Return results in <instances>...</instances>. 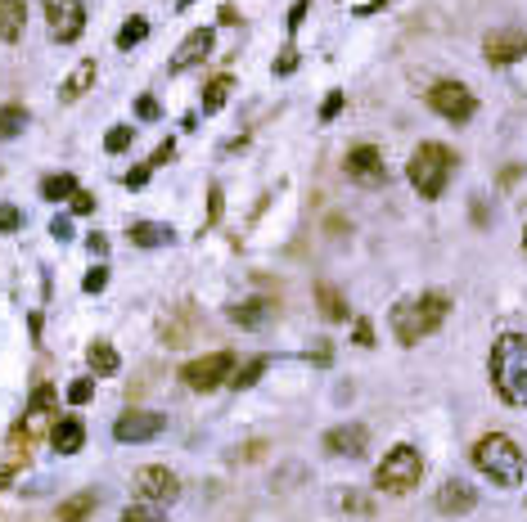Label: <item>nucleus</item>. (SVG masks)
I'll list each match as a JSON object with an SVG mask.
<instances>
[{
  "label": "nucleus",
  "mask_w": 527,
  "mask_h": 522,
  "mask_svg": "<svg viewBox=\"0 0 527 522\" xmlns=\"http://www.w3.org/2000/svg\"><path fill=\"white\" fill-rule=\"evenodd\" d=\"M356 342H361V347H374V329H370V320H356Z\"/></svg>",
  "instance_id": "nucleus-43"
},
{
  "label": "nucleus",
  "mask_w": 527,
  "mask_h": 522,
  "mask_svg": "<svg viewBox=\"0 0 527 522\" xmlns=\"http://www.w3.org/2000/svg\"><path fill=\"white\" fill-rule=\"evenodd\" d=\"M23 126H28V108H23V104H5V108H0V140H14V135H23Z\"/></svg>",
  "instance_id": "nucleus-23"
},
{
  "label": "nucleus",
  "mask_w": 527,
  "mask_h": 522,
  "mask_svg": "<svg viewBox=\"0 0 527 522\" xmlns=\"http://www.w3.org/2000/svg\"><path fill=\"white\" fill-rule=\"evenodd\" d=\"M451 171H455V153L446 149V144H437V140L419 144V149L410 153V162H406V176H410V185L419 189V198H442Z\"/></svg>",
  "instance_id": "nucleus-3"
},
{
  "label": "nucleus",
  "mask_w": 527,
  "mask_h": 522,
  "mask_svg": "<svg viewBox=\"0 0 527 522\" xmlns=\"http://www.w3.org/2000/svg\"><path fill=\"white\" fill-rule=\"evenodd\" d=\"M226 315L239 324V329H262V324L275 315V302H266V297H253V302H239V306H230Z\"/></svg>",
  "instance_id": "nucleus-16"
},
{
  "label": "nucleus",
  "mask_w": 527,
  "mask_h": 522,
  "mask_svg": "<svg viewBox=\"0 0 527 522\" xmlns=\"http://www.w3.org/2000/svg\"><path fill=\"white\" fill-rule=\"evenodd\" d=\"M473 504H478V495H473V486L460 482V477L442 482V491H437V509L442 513H469Z\"/></svg>",
  "instance_id": "nucleus-15"
},
{
  "label": "nucleus",
  "mask_w": 527,
  "mask_h": 522,
  "mask_svg": "<svg viewBox=\"0 0 527 522\" xmlns=\"http://www.w3.org/2000/svg\"><path fill=\"white\" fill-rule=\"evenodd\" d=\"M523 252H527V230H523Z\"/></svg>",
  "instance_id": "nucleus-46"
},
{
  "label": "nucleus",
  "mask_w": 527,
  "mask_h": 522,
  "mask_svg": "<svg viewBox=\"0 0 527 522\" xmlns=\"http://www.w3.org/2000/svg\"><path fill=\"white\" fill-rule=\"evenodd\" d=\"M230 86H235V81H230L226 72H221V77H212L208 86H203V113H217V108L230 99Z\"/></svg>",
  "instance_id": "nucleus-25"
},
{
  "label": "nucleus",
  "mask_w": 527,
  "mask_h": 522,
  "mask_svg": "<svg viewBox=\"0 0 527 522\" xmlns=\"http://www.w3.org/2000/svg\"><path fill=\"white\" fill-rule=\"evenodd\" d=\"M86 360H91V369H95V374H100V378L118 374V365H122V360H118V351H113L109 342H91V351H86Z\"/></svg>",
  "instance_id": "nucleus-21"
},
{
  "label": "nucleus",
  "mask_w": 527,
  "mask_h": 522,
  "mask_svg": "<svg viewBox=\"0 0 527 522\" xmlns=\"http://www.w3.org/2000/svg\"><path fill=\"white\" fill-rule=\"evenodd\" d=\"M131 140H136V131H131V126H113V131L104 135V149H109V153H127Z\"/></svg>",
  "instance_id": "nucleus-29"
},
{
  "label": "nucleus",
  "mask_w": 527,
  "mask_h": 522,
  "mask_svg": "<svg viewBox=\"0 0 527 522\" xmlns=\"http://www.w3.org/2000/svg\"><path fill=\"white\" fill-rule=\"evenodd\" d=\"M136 491L145 495V500H154V504H172L176 495H181V482H176L172 468L149 464V468H140L136 473Z\"/></svg>",
  "instance_id": "nucleus-10"
},
{
  "label": "nucleus",
  "mask_w": 527,
  "mask_h": 522,
  "mask_svg": "<svg viewBox=\"0 0 527 522\" xmlns=\"http://www.w3.org/2000/svg\"><path fill=\"white\" fill-rule=\"evenodd\" d=\"M307 9H311V0H293V9H289V32H298V27H302Z\"/></svg>",
  "instance_id": "nucleus-38"
},
{
  "label": "nucleus",
  "mask_w": 527,
  "mask_h": 522,
  "mask_svg": "<svg viewBox=\"0 0 527 522\" xmlns=\"http://www.w3.org/2000/svg\"><path fill=\"white\" fill-rule=\"evenodd\" d=\"M163 428H167L163 414H154V410H131V414H122V419L113 423V437H118V441H154Z\"/></svg>",
  "instance_id": "nucleus-12"
},
{
  "label": "nucleus",
  "mask_w": 527,
  "mask_h": 522,
  "mask_svg": "<svg viewBox=\"0 0 527 522\" xmlns=\"http://www.w3.org/2000/svg\"><path fill=\"white\" fill-rule=\"evenodd\" d=\"M91 513H95V491H82V495L59 504V522H86Z\"/></svg>",
  "instance_id": "nucleus-22"
},
{
  "label": "nucleus",
  "mask_w": 527,
  "mask_h": 522,
  "mask_svg": "<svg viewBox=\"0 0 527 522\" xmlns=\"http://www.w3.org/2000/svg\"><path fill=\"white\" fill-rule=\"evenodd\" d=\"M316 297H320V311H325V320H347V302H343V293H338L334 284H320Z\"/></svg>",
  "instance_id": "nucleus-26"
},
{
  "label": "nucleus",
  "mask_w": 527,
  "mask_h": 522,
  "mask_svg": "<svg viewBox=\"0 0 527 522\" xmlns=\"http://www.w3.org/2000/svg\"><path fill=\"white\" fill-rule=\"evenodd\" d=\"M50 405H55V387H37V392H32V414L50 410Z\"/></svg>",
  "instance_id": "nucleus-35"
},
{
  "label": "nucleus",
  "mask_w": 527,
  "mask_h": 522,
  "mask_svg": "<svg viewBox=\"0 0 527 522\" xmlns=\"http://www.w3.org/2000/svg\"><path fill=\"white\" fill-rule=\"evenodd\" d=\"M149 171H154V162H145V167H136V171H127V189H145V180H149Z\"/></svg>",
  "instance_id": "nucleus-39"
},
{
  "label": "nucleus",
  "mask_w": 527,
  "mask_h": 522,
  "mask_svg": "<svg viewBox=\"0 0 527 522\" xmlns=\"http://www.w3.org/2000/svg\"><path fill=\"white\" fill-rule=\"evenodd\" d=\"M86 248H91V257H104V252H109V239H104V234H91Z\"/></svg>",
  "instance_id": "nucleus-44"
},
{
  "label": "nucleus",
  "mask_w": 527,
  "mask_h": 522,
  "mask_svg": "<svg viewBox=\"0 0 527 522\" xmlns=\"http://www.w3.org/2000/svg\"><path fill=\"white\" fill-rule=\"evenodd\" d=\"M172 225H158V221H136L131 225V243L136 248H163V243H172Z\"/></svg>",
  "instance_id": "nucleus-20"
},
{
  "label": "nucleus",
  "mask_w": 527,
  "mask_h": 522,
  "mask_svg": "<svg viewBox=\"0 0 527 522\" xmlns=\"http://www.w3.org/2000/svg\"><path fill=\"white\" fill-rule=\"evenodd\" d=\"M73 194H77V176H68V171L41 180V198H50V203H59V198H73Z\"/></svg>",
  "instance_id": "nucleus-24"
},
{
  "label": "nucleus",
  "mask_w": 527,
  "mask_h": 522,
  "mask_svg": "<svg viewBox=\"0 0 527 522\" xmlns=\"http://www.w3.org/2000/svg\"><path fill=\"white\" fill-rule=\"evenodd\" d=\"M50 234H55L59 243H68V239H73V221H68V216H59V221L50 225Z\"/></svg>",
  "instance_id": "nucleus-41"
},
{
  "label": "nucleus",
  "mask_w": 527,
  "mask_h": 522,
  "mask_svg": "<svg viewBox=\"0 0 527 522\" xmlns=\"http://www.w3.org/2000/svg\"><path fill=\"white\" fill-rule=\"evenodd\" d=\"M212 41H217V36H212V27H194V32L185 36L181 45H176V54H172V63H167V68H172V72L199 68V63L212 54Z\"/></svg>",
  "instance_id": "nucleus-13"
},
{
  "label": "nucleus",
  "mask_w": 527,
  "mask_h": 522,
  "mask_svg": "<svg viewBox=\"0 0 527 522\" xmlns=\"http://www.w3.org/2000/svg\"><path fill=\"white\" fill-rule=\"evenodd\" d=\"M338 113H343V90H334V95H329L325 104H320V122H334Z\"/></svg>",
  "instance_id": "nucleus-33"
},
{
  "label": "nucleus",
  "mask_w": 527,
  "mask_h": 522,
  "mask_svg": "<svg viewBox=\"0 0 527 522\" xmlns=\"http://www.w3.org/2000/svg\"><path fill=\"white\" fill-rule=\"evenodd\" d=\"M122 522H167L158 509H149V504H131L127 513H122Z\"/></svg>",
  "instance_id": "nucleus-30"
},
{
  "label": "nucleus",
  "mask_w": 527,
  "mask_h": 522,
  "mask_svg": "<svg viewBox=\"0 0 527 522\" xmlns=\"http://www.w3.org/2000/svg\"><path fill=\"white\" fill-rule=\"evenodd\" d=\"M491 383L509 405H527V338L505 333L491 347Z\"/></svg>",
  "instance_id": "nucleus-2"
},
{
  "label": "nucleus",
  "mask_w": 527,
  "mask_h": 522,
  "mask_svg": "<svg viewBox=\"0 0 527 522\" xmlns=\"http://www.w3.org/2000/svg\"><path fill=\"white\" fill-rule=\"evenodd\" d=\"M23 225V212L19 207H10V203H0V234H14Z\"/></svg>",
  "instance_id": "nucleus-31"
},
{
  "label": "nucleus",
  "mask_w": 527,
  "mask_h": 522,
  "mask_svg": "<svg viewBox=\"0 0 527 522\" xmlns=\"http://www.w3.org/2000/svg\"><path fill=\"white\" fill-rule=\"evenodd\" d=\"M428 108H433L437 117H446V122L464 126L478 113V99H473V90L460 86V81H437V86L428 90Z\"/></svg>",
  "instance_id": "nucleus-6"
},
{
  "label": "nucleus",
  "mask_w": 527,
  "mask_h": 522,
  "mask_svg": "<svg viewBox=\"0 0 527 522\" xmlns=\"http://www.w3.org/2000/svg\"><path fill=\"white\" fill-rule=\"evenodd\" d=\"M28 27V5L23 0H0V41L14 45Z\"/></svg>",
  "instance_id": "nucleus-17"
},
{
  "label": "nucleus",
  "mask_w": 527,
  "mask_h": 522,
  "mask_svg": "<svg viewBox=\"0 0 527 522\" xmlns=\"http://www.w3.org/2000/svg\"><path fill=\"white\" fill-rule=\"evenodd\" d=\"M172 158H176V144H172V140H163V144H158V153H154L149 162H154V167H163V162H172Z\"/></svg>",
  "instance_id": "nucleus-42"
},
{
  "label": "nucleus",
  "mask_w": 527,
  "mask_h": 522,
  "mask_svg": "<svg viewBox=\"0 0 527 522\" xmlns=\"http://www.w3.org/2000/svg\"><path fill=\"white\" fill-rule=\"evenodd\" d=\"M73 212H77V216H86V212H95V198H91V194H86V189H77V194H73Z\"/></svg>",
  "instance_id": "nucleus-40"
},
{
  "label": "nucleus",
  "mask_w": 527,
  "mask_h": 522,
  "mask_svg": "<svg viewBox=\"0 0 527 522\" xmlns=\"http://www.w3.org/2000/svg\"><path fill=\"white\" fill-rule=\"evenodd\" d=\"M293 68H298V50H293V45H289V50H284L280 59H275V72H280V77H289Z\"/></svg>",
  "instance_id": "nucleus-37"
},
{
  "label": "nucleus",
  "mask_w": 527,
  "mask_h": 522,
  "mask_svg": "<svg viewBox=\"0 0 527 522\" xmlns=\"http://www.w3.org/2000/svg\"><path fill=\"white\" fill-rule=\"evenodd\" d=\"M136 113L145 117V122H158V99L154 95H140L136 99Z\"/></svg>",
  "instance_id": "nucleus-36"
},
{
  "label": "nucleus",
  "mask_w": 527,
  "mask_h": 522,
  "mask_svg": "<svg viewBox=\"0 0 527 522\" xmlns=\"http://www.w3.org/2000/svg\"><path fill=\"white\" fill-rule=\"evenodd\" d=\"M194 5V0H176V9H190Z\"/></svg>",
  "instance_id": "nucleus-45"
},
{
  "label": "nucleus",
  "mask_w": 527,
  "mask_h": 522,
  "mask_svg": "<svg viewBox=\"0 0 527 522\" xmlns=\"http://www.w3.org/2000/svg\"><path fill=\"white\" fill-rule=\"evenodd\" d=\"M46 27L59 45H73L86 27V5L82 0H46Z\"/></svg>",
  "instance_id": "nucleus-8"
},
{
  "label": "nucleus",
  "mask_w": 527,
  "mask_h": 522,
  "mask_svg": "<svg viewBox=\"0 0 527 522\" xmlns=\"http://www.w3.org/2000/svg\"><path fill=\"white\" fill-rule=\"evenodd\" d=\"M50 441H55L59 455H77V450H82V441H86L82 419H59L55 432H50Z\"/></svg>",
  "instance_id": "nucleus-19"
},
{
  "label": "nucleus",
  "mask_w": 527,
  "mask_h": 522,
  "mask_svg": "<svg viewBox=\"0 0 527 522\" xmlns=\"http://www.w3.org/2000/svg\"><path fill=\"white\" fill-rule=\"evenodd\" d=\"M347 176L356 180V185H383V180H388V167H383V153L374 149V144H356L352 153H347Z\"/></svg>",
  "instance_id": "nucleus-9"
},
{
  "label": "nucleus",
  "mask_w": 527,
  "mask_h": 522,
  "mask_svg": "<svg viewBox=\"0 0 527 522\" xmlns=\"http://www.w3.org/2000/svg\"><path fill=\"white\" fill-rule=\"evenodd\" d=\"M266 365H271V360H266V356H253L244 369H235V374H230V383H235V387H253L257 378L266 374Z\"/></svg>",
  "instance_id": "nucleus-28"
},
{
  "label": "nucleus",
  "mask_w": 527,
  "mask_h": 522,
  "mask_svg": "<svg viewBox=\"0 0 527 522\" xmlns=\"http://www.w3.org/2000/svg\"><path fill=\"white\" fill-rule=\"evenodd\" d=\"M365 441H370V432H365L361 423H343V428H329L325 432V450H329V455H361Z\"/></svg>",
  "instance_id": "nucleus-14"
},
{
  "label": "nucleus",
  "mask_w": 527,
  "mask_h": 522,
  "mask_svg": "<svg viewBox=\"0 0 527 522\" xmlns=\"http://www.w3.org/2000/svg\"><path fill=\"white\" fill-rule=\"evenodd\" d=\"M145 36H149V18H140V14L127 18V23L118 27V50H136Z\"/></svg>",
  "instance_id": "nucleus-27"
},
{
  "label": "nucleus",
  "mask_w": 527,
  "mask_h": 522,
  "mask_svg": "<svg viewBox=\"0 0 527 522\" xmlns=\"http://www.w3.org/2000/svg\"><path fill=\"white\" fill-rule=\"evenodd\" d=\"M91 396H95V383H91V378H77V383L68 387V401H73V405H86Z\"/></svg>",
  "instance_id": "nucleus-32"
},
{
  "label": "nucleus",
  "mask_w": 527,
  "mask_h": 522,
  "mask_svg": "<svg viewBox=\"0 0 527 522\" xmlns=\"http://www.w3.org/2000/svg\"><path fill=\"white\" fill-rule=\"evenodd\" d=\"M95 72H100V68H95V59H82L73 72H68L64 86H59V99H64V104H77V99L95 86Z\"/></svg>",
  "instance_id": "nucleus-18"
},
{
  "label": "nucleus",
  "mask_w": 527,
  "mask_h": 522,
  "mask_svg": "<svg viewBox=\"0 0 527 522\" xmlns=\"http://www.w3.org/2000/svg\"><path fill=\"white\" fill-rule=\"evenodd\" d=\"M230 369H235V356H230V351H212V356L190 360V365L181 369V378H185V387H194V392H212L217 383L230 378Z\"/></svg>",
  "instance_id": "nucleus-7"
},
{
  "label": "nucleus",
  "mask_w": 527,
  "mask_h": 522,
  "mask_svg": "<svg viewBox=\"0 0 527 522\" xmlns=\"http://www.w3.org/2000/svg\"><path fill=\"white\" fill-rule=\"evenodd\" d=\"M473 464L482 477H491L496 486H518L523 482V450L505 437V432H491L473 446Z\"/></svg>",
  "instance_id": "nucleus-4"
},
{
  "label": "nucleus",
  "mask_w": 527,
  "mask_h": 522,
  "mask_svg": "<svg viewBox=\"0 0 527 522\" xmlns=\"http://www.w3.org/2000/svg\"><path fill=\"white\" fill-rule=\"evenodd\" d=\"M446 311H451V297L446 293H419V297H406V302L392 306V333H397L401 347H415L419 338L442 329Z\"/></svg>",
  "instance_id": "nucleus-1"
},
{
  "label": "nucleus",
  "mask_w": 527,
  "mask_h": 522,
  "mask_svg": "<svg viewBox=\"0 0 527 522\" xmlns=\"http://www.w3.org/2000/svg\"><path fill=\"white\" fill-rule=\"evenodd\" d=\"M424 477V459H419L415 446H397L383 455V464L374 468V486L379 491H392V495H406L410 486H419Z\"/></svg>",
  "instance_id": "nucleus-5"
},
{
  "label": "nucleus",
  "mask_w": 527,
  "mask_h": 522,
  "mask_svg": "<svg viewBox=\"0 0 527 522\" xmlns=\"http://www.w3.org/2000/svg\"><path fill=\"white\" fill-rule=\"evenodd\" d=\"M104 284H109V270H104V266H95V270H86V279H82V288H86V293H100V288Z\"/></svg>",
  "instance_id": "nucleus-34"
},
{
  "label": "nucleus",
  "mask_w": 527,
  "mask_h": 522,
  "mask_svg": "<svg viewBox=\"0 0 527 522\" xmlns=\"http://www.w3.org/2000/svg\"><path fill=\"white\" fill-rule=\"evenodd\" d=\"M482 59L487 63H518L527 59V32H518V27H505V32H491L487 41H482Z\"/></svg>",
  "instance_id": "nucleus-11"
}]
</instances>
